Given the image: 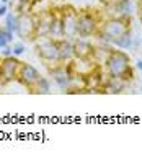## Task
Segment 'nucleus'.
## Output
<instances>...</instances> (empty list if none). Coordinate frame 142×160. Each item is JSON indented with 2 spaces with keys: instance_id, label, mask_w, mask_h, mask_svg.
Returning a JSON list of instances; mask_svg holds the SVG:
<instances>
[{
  "instance_id": "24",
  "label": "nucleus",
  "mask_w": 142,
  "mask_h": 160,
  "mask_svg": "<svg viewBox=\"0 0 142 160\" xmlns=\"http://www.w3.org/2000/svg\"><path fill=\"white\" fill-rule=\"evenodd\" d=\"M137 17H139V21L142 25V3H139V7H137Z\"/></svg>"
},
{
  "instance_id": "28",
  "label": "nucleus",
  "mask_w": 142,
  "mask_h": 160,
  "mask_svg": "<svg viewBox=\"0 0 142 160\" xmlns=\"http://www.w3.org/2000/svg\"><path fill=\"white\" fill-rule=\"evenodd\" d=\"M106 2H113V0H106Z\"/></svg>"
},
{
  "instance_id": "5",
  "label": "nucleus",
  "mask_w": 142,
  "mask_h": 160,
  "mask_svg": "<svg viewBox=\"0 0 142 160\" xmlns=\"http://www.w3.org/2000/svg\"><path fill=\"white\" fill-rule=\"evenodd\" d=\"M36 52L46 65L59 64V39L49 38V36L39 38V41L36 42Z\"/></svg>"
},
{
  "instance_id": "25",
  "label": "nucleus",
  "mask_w": 142,
  "mask_h": 160,
  "mask_svg": "<svg viewBox=\"0 0 142 160\" xmlns=\"http://www.w3.org/2000/svg\"><path fill=\"white\" fill-rule=\"evenodd\" d=\"M136 67H137L139 70H142V59H139V61L136 62Z\"/></svg>"
},
{
  "instance_id": "19",
  "label": "nucleus",
  "mask_w": 142,
  "mask_h": 160,
  "mask_svg": "<svg viewBox=\"0 0 142 160\" xmlns=\"http://www.w3.org/2000/svg\"><path fill=\"white\" fill-rule=\"evenodd\" d=\"M34 7V0H18L17 3V13L23 15V13H31Z\"/></svg>"
},
{
  "instance_id": "16",
  "label": "nucleus",
  "mask_w": 142,
  "mask_h": 160,
  "mask_svg": "<svg viewBox=\"0 0 142 160\" xmlns=\"http://www.w3.org/2000/svg\"><path fill=\"white\" fill-rule=\"evenodd\" d=\"M49 38L54 39H61L64 38V28H62V17L59 10H54L52 21H51V28H49Z\"/></svg>"
},
{
  "instance_id": "21",
  "label": "nucleus",
  "mask_w": 142,
  "mask_h": 160,
  "mask_svg": "<svg viewBox=\"0 0 142 160\" xmlns=\"http://www.w3.org/2000/svg\"><path fill=\"white\" fill-rule=\"evenodd\" d=\"M25 51H26V46L23 44V42H15V44L12 46V52H13V56H17V57H20L21 54H25Z\"/></svg>"
},
{
  "instance_id": "12",
  "label": "nucleus",
  "mask_w": 142,
  "mask_h": 160,
  "mask_svg": "<svg viewBox=\"0 0 142 160\" xmlns=\"http://www.w3.org/2000/svg\"><path fill=\"white\" fill-rule=\"evenodd\" d=\"M52 15H54V10H47V12H42L39 17H34L36 18V38H46V36H49Z\"/></svg>"
},
{
  "instance_id": "20",
  "label": "nucleus",
  "mask_w": 142,
  "mask_h": 160,
  "mask_svg": "<svg viewBox=\"0 0 142 160\" xmlns=\"http://www.w3.org/2000/svg\"><path fill=\"white\" fill-rule=\"evenodd\" d=\"M13 34L12 31H8L7 28H0V49L5 48V46H8L13 42Z\"/></svg>"
},
{
  "instance_id": "23",
  "label": "nucleus",
  "mask_w": 142,
  "mask_h": 160,
  "mask_svg": "<svg viewBox=\"0 0 142 160\" xmlns=\"http://www.w3.org/2000/svg\"><path fill=\"white\" fill-rule=\"evenodd\" d=\"M7 13H8V7H7V3H0V18H5Z\"/></svg>"
},
{
  "instance_id": "9",
  "label": "nucleus",
  "mask_w": 142,
  "mask_h": 160,
  "mask_svg": "<svg viewBox=\"0 0 142 160\" xmlns=\"http://www.w3.org/2000/svg\"><path fill=\"white\" fill-rule=\"evenodd\" d=\"M41 74H39V70L34 67V65L31 64H26V62H21L20 65V70H18V75H17V82L20 85H23L26 87V88H33L34 83L39 80Z\"/></svg>"
},
{
  "instance_id": "13",
  "label": "nucleus",
  "mask_w": 142,
  "mask_h": 160,
  "mask_svg": "<svg viewBox=\"0 0 142 160\" xmlns=\"http://www.w3.org/2000/svg\"><path fill=\"white\" fill-rule=\"evenodd\" d=\"M75 59L74 52V41L61 38L59 39V62L61 64H69Z\"/></svg>"
},
{
  "instance_id": "7",
  "label": "nucleus",
  "mask_w": 142,
  "mask_h": 160,
  "mask_svg": "<svg viewBox=\"0 0 142 160\" xmlns=\"http://www.w3.org/2000/svg\"><path fill=\"white\" fill-rule=\"evenodd\" d=\"M20 65H21V62L18 61L17 56L2 57V59H0V80H2L3 83L17 80Z\"/></svg>"
},
{
  "instance_id": "22",
  "label": "nucleus",
  "mask_w": 142,
  "mask_h": 160,
  "mask_svg": "<svg viewBox=\"0 0 142 160\" xmlns=\"http://www.w3.org/2000/svg\"><path fill=\"white\" fill-rule=\"evenodd\" d=\"M8 56H13V52H12V46L8 44V46H5V48H2V57H8Z\"/></svg>"
},
{
  "instance_id": "4",
  "label": "nucleus",
  "mask_w": 142,
  "mask_h": 160,
  "mask_svg": "<svg viewBox=\"0 0 142 160\" xmlns=\"http://www.w3.org/2000/svg\"><path fill=\"white\" fill-rule=\"evenodd\" d=\"M49 75L52 77V80L56 82V85L59 87L62 92H69L74 88V70H72V65L69 64H54V65H49Z\"/></svg>"
},
{
  "instance_id": "8",
  "label": "nucleus",
  "mask_w": 142,
  "mask_h": 160,
  "mask_svg": "<svg viewBox=\"0 0 142 160\" xmlns=\"http://www.w3.org/2000/svg\"><path fill=\"white\" fill-rule=\"evenodd\" d=\"M17 36L21 39H34L36 38V18H34L33 13L18 15Z\"/></svg>"
},
{
  "instance_id": "15",
  "label": "nucleus",
  "mask_w": 142,
  "mask_h": 160,
  "mask_svg": "<svg viewBox=\"0 0 142 160\" xmlns=\"http://www.w3.org/2000/svg\"><path fill=\"white\" fill-rule=\"evenodd\" d=\"M111 46L121 51H131L134 48V36H132V30L126 31L124 34H121L119 38L111 41Z\"/></svg>"
},
{
  "instance_id": "18",
  "label": "nucleus",
  "mask_w": 142,
  "mask_h": 160,
  "mask_svg": "<svg viewBox=\"0 0 142 160\" xmlns=\"http://www.w3.org/2000/svg\"><path fill=\"white\" fill-rule=\"evenodd\" d=\"M3 28H7V30L12 31L13 34H17V30H18V13H7Z\"/></svg>"
},
{
  "instance_id": "11",
  "label": "nucleus",
  "mask_w": 142,
  "mask_h": 160,
  "mask_svg": "<svg viewBox=\"0 0 142 160\" xmlns=\"http://www.w3.org/2000/svg\"><path fill=\"white\" fill-rule=\"evenodd\" d=\"M93 49H95V44H93V42H90L87 38H77V39H74L75 59H87V61H91Z\"/></svg>"
},
{
  "instance_id": "17",
  "label": "nucleus",
  "mask_w": 142,
  "mask_h": 160,
  "mask_svg": "<svg viewBox=\"0 0 142 160\" xmlns=\"http://www.w3.org/2000/svg\"><path fill=\"white\" fill-rule=\"evenodd\" d=\"M51 80H49L47 77H39V80L36 83H34V87L31 88L33 93H36V95H49L51 93Z\"/></svg>"
},
{
  "instance_id": "2",
  "label": "nucleus",
  "mask_w": 142,
  "mask_h": 160,
  "mask_svg": "<svg viewBox=\"0 0 142 160\" xmlns=\"http://www.w3.org/2000/svg\"><path fill=\"white\" fill-rule=\"evenodd\" d=\"M101 18L96 12L83 10L77 17V33L79 38H95L100 33Z\"/></svg>"
},
{
  "instance_id": "27",
  "label": "nucleus",
  "mask_w": 142,
  "mask_h": 160,
  "mask_svg": "<svg viewBox=\"0 0 142 160\" xmlns=\"http://www.w3.org/2000/svg\"><path fill=\"white\" fill-rule=\"evenodd\" d=\"M137 3H142V0H137Z\"/></svg>"
},
{
  "instance_id": "6",
  "label": "nucleus",
  "mask_w": 142,
  "mask_h": 160,
  "mask_svg": "<svg viewBox=\"0 0 142 160\" xmlns=\"http://www.w3.org/2000/svg\"><path fill=\"white\" fill-rule=\"evenodd\" d=\"M61 17H62V28H64V38L74 41L79 38V33H77V17H79V12L74 10L72 7H66V8L59 10Z\"/></svg>"
},
{
  "instance_id": "1",
  "label": "nucleus",
  "mask_w": 142,
  "mask_h": 160,
  "mask_svg": "<svg viewBox=\"0 0 142 160\" xmlns=\"http://www.w3.org/2000/svg\"><path fill=\"white\" fill-rule=\"evenodd\" d=\"M103 65H105L106 77H119V78L126 80V82L132 80V77H134V72L131 67V57L126 51L111 48Z\"/></svg>"
},
{
  "instance_id": "14",
  "label": "nucleus",
  "mask_w": 142,
  "mask_h": 160,
  "mask_svg": "<svg viewBox=\"0 0 142 160\" xmlns=\"http://www.w3.org/2000/svg\"><path fill=\"white\" fill-rule=\"evenodd\" d=\"M127 87V82L119 77H106L105 82H103V87L105 88L103 92L105 93H113V95H118V93H123Z\"/></svg>"
},
{
  "instance_id": "26",
  "label": "nucleus",
  "mask_w": 142,
  "mask_h": 160,
  "mask_svg": "<svg viewBox=\"0 0 142 160\" xmlns=\"http://www.w3.org/2000/svg\"><path fill=\"white\" fill-rule=\"evenodd\" d=\"M8 2H12V0H2V3H8Z\"/></svg>"
},
{
  "instance_id": "3",
  "label": "nucleus",
  "mask_w": 142,
  "mask_h": 160,
  "mask_svg": "<svg viewBox=\"0 0 142 160\" xmlns=\"http://www.w3.org/2000/svg\"><path fill=\"white\" fill-rule=\"evenodd\" d=\"M132 18H118V17H108L106 20H101L100 33L105 36L110 42L113 39L119 38L126 31L132 30Z\"/></svg>"
},
{
  "instance_id": "10",
  "label": "nucleus",
  "mask_w": 142,
  "mask_h": 160,
  "mask_svg": "<svg viewBox=\"0 0 142 160\" xmlns=\"http://www.w3.org/2000/svg\"><path fill=\"white\" fill-rule=\"evenodd\" d=\"M108 8L111 12L110 17L132 18V12H134L132 0H113V2H108Z\"/></svg>"
}]
</instances>
